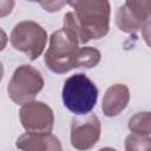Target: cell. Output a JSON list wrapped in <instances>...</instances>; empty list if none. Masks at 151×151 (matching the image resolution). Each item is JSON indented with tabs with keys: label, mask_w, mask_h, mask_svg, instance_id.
I'll list each match as a JSON object with an SVG mask.
<instances>
[{
	"label": "cell",
	"mask_w": 151,
	"mask_h": 151,
	"mask_svg": "<svg viewBox=\"0 0 151 151\" xmlns=\"http://www.w3.org/2000/svg\"><path fill=\"white\" fill-rule=\"evenodd\" d=\"M73 11L64 15L63 29L85 45L92 39L104 38L110 28L111 5L106 0H76L67 2Z\"/></svg>",
	"instance_id": "1"
},
{
	"label": "cell",
	"mask_w": 151,
	"mask_h": 151,
	"mask_svg": "<svg viewBox=\"0 0 151 151\" xmlns=\"http://www.w3.org/2000/svg\"><path fill=\"white\" fill-rule=\"evenodd\" d=\"M63 103L65 107L77 116L90 113L97 104L98 88L84 73L70 76L63 87Z\"/></svg>",
	"instance_id": "2"
},
{
	"label": "cell",
	"mask_w": 151,
	"mask_h": 151,
	"mask_svg": "<svg viewBox=\"0 0 151 151\" xmlns=\"http://www.w3.org/2000/svg\"><path fill=\"white\" fill-rule=\"evenodd\" d=\"M79 48L78 41L60 28L50 37V46L45 53L44 61L53 73H67L77 68Z\"/></svg>",
	"instance_id": "3"
},
{
	"label": "cell",
	"mask_w": 151,
	"mask_h": 151,
	"mask_svg": "<svg viewBox=\"0 0 151 151\" xmlns=\"http://www.w3.org/2000/svg\"><path fill=\"white\" fill-rule=\"evenodd\" d=\"M44 78L40 71L31 65H20L15 68L7 85V93L11 100L18 105L33 101L44 87Z\"/></svg>",
	"instance_id": "4"
},
{
	"label": "cell",
	"mask_w": 151,
	"mask_h": 151,
	"mask_svg": "<svg viewBox=\"0 0 151 151\" xmlns=\"http://www.w3.org/2000/svg\"><path fill=\"white\" fill-rule=\"evenodd\" d=\"M9 40L14 50L25 53L29 60H35L44 52L47 32L38 22L24 20L13 27Z\"/></svg>",
	"instance_id": "5"
},
{
	"label": "cell",
	"mask_w": 151,
	"mask_h": 151,
	"mask_svg": "<svg viewBox=\"0 0 151 151\" xmlns=\"http://www.w3.org/2000/svg\"><path fill=\"white\" fill-rule=\"evenodd\" d=\"M151 1L127 0L116 12V25L124 33H136L150 26Z\"/></svg>",
	"instance_id": "6"
},
{
	"label": "cell",
	"mask_w": 151,
	"mask_h": 151,
	"mask_svg": "<svg viewBox=\"0 0 151 151\" xmlns=\"http://www.w3.org/2000/svg\"><path fill=\"white\" fill-rule=\"evenodd\" d=\"M101 124L94 113L77 116L71 122V145L79 151L92 149L99 140Z\"/></svg>",
	"instance_id": "7"
},
{
	"label": "cell",
	"mask_w": 151,
	"mask_h": 151,
	"mask_svg": "<svg viewBox=\"0 0 151 151\" xmlns=\"http://www.w3.org/2000/svg\"><path fill=\"white\" fill-rule=\"evenodd\" d=\"M19 118L22 127L27 132L50 133L54 125L53 110L44 101H29L21 106Z\"/></svg>",
	"instance_id": "8"
},
{
	"label": "cell",
	"mask_w": 151,
	"mask_h": 151,
	"mask_svg": "<svg viewBox=\"0 0 151 151\" xmlns=\"http://www.w3.org/2000/svg\"><path fill=\"white\" fill-rule=\"evenodd\" d=\"M15 146L21 151H63L59 138L51 132H26L17 139Z\"/></svg>",
	"instance_id": "9"
},
{
	"label": "cell",
	"mask_w": 151,
	"mask_h": 151,
	"mask_svg": "<svg viewBox=\"0 0 151 151\" xmlns=\"http://www.w3.org/2000/svg\"><path fill=\"white\" fill-rule=\"evenodd\" d=\"M130 101V90L125 84L111 85L103 98L101 110L106 117H116L125 110Z\"/></svg>",
	"instance_id": "10"
},
{
	"label": "cell",
	"mask_w": 151,
	"mask_h": 151,
	"mask_svg": "<svg viewBox=\"0 0 151 151\" xmlns=\"http://www.w3.org/2000/svg\"><path fill=\"white\" fill-rule=\"evenodd\" d=\"M131 133L140 136H150L151 133V118L150 112H138L129 119L127 123Z\"/></svg>",
	"instance_id": "11"
},
{
	"label": "cell",
	"mask_w": 151,
	"mask_h": 151,
	"mask_svg": "<svg viewBox=\"0 0 151 151\" xmlns=\"http://www.w3.org/2000/svg\"><path fill=\"white\" fill-rule=\"evenodd\" d=\"M101 54L99 50L92 46H84L79 48L77 58V68H92L99 64Z\"/></svg>",
	"instance_id": "12"
},
{
	"label": "cell",
	"mask_w": 151,
	"mask_h": 151,
	"mask_svg": "<svg viewBox=\"0 0 151 151\" xmlns=\"http://www.w3.org/2000/svg\"><path fill=\"white\" fill-rule=\"evenodd\" d=\"M124 147L125 151H151V138L150 136L130 133L125 138Z\"/></svg>",
	"instance_id": "13"
},
{
	"label": "cell",
	"mask_w": 151,
	"mask_h": 151,
	"mask_svg": "<svg viewBox=\"0 0 151 151\" xmlns=\"http://www.w3.org/2000/svg\"><path fill=\"white\" fill-rule=\"evenodd\" d=\"M15 2L13 0H0V18L8 15L14 7Z\"/></svg>",
	"instance_id": "14"
},
{
	"label": "cell",
	"mask_w": 151,
	"mask_h": 151,
	"mask_svg": "<svg viewBox=\"0 0 151 151\" xmlns=\"http://www.w3.org/2000/svg\"><path fill=\"white\" fill-rule=\"evenodd\" d=\"M66 5L65 1H47V2H40V6L44 7L45 11L47 12H58L60 8Z\"/></svg>",
	"instance_id": "15"
},
{
	"label": "cell",
	"mask_w": 151,
	"mask_h": 151,
	"mask_svg": "<svg viewBox=\"0 0 151 151\" xmlns=\"http://www.w3.org/2000/svg\"><path fill=\"white\" fill-rule=\"evenodd\" d=\"M7 42H8V37H7L6 32L0 27V52L5 50Z\"/></svg>",
	"instance_id": "16"
},
{
	"label": "cell",
	"mask_w": 151,
	"mask_h": 151,
	"mask_svg": "<svg viewBox=\"0 0 151 151\" xmlns=\"http://www.w3.org/2000/svg\"><path fill=\"white\" fill-rule=\"evenodd\" d=\"M2 77H4V65L0 61V81L2 80Z\"/></svg>",
	"instance_id": "17"
},
{
	"label": "cell",
	"mask_w": 151,
	"mask_h": 151,
	"mask_svg": "<svg viewBox=\"0 0 151 151\" xmlns=\"http://www.w3.org/2000/svg\"><path fill=\"white\" fill-rule=\"evenodd\" d=\"M98 151H117V150L113 147H103V149H99Z\"/></svg>",
	"instance_id": "18"
}]
</instances>
